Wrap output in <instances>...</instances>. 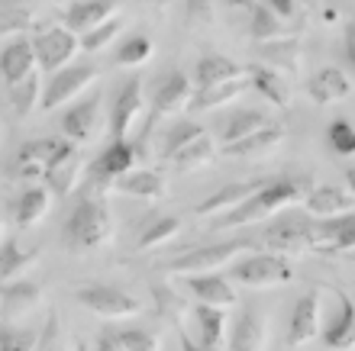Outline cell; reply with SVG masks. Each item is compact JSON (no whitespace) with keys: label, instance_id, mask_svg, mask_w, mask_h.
<instances>
[{"label":"cell","instance_id":"ac0fdd59","mask_svg":"<svg viewBox=\"0 0 355 351\" xmlns=\"http://www.w3.org/2000/svg\"><path fill=\"white\" fill-rule=\"evenodd\" d=\"M97 113H101V91H94L81 103L68 107V113L62 116V132L68 136V142H75V145L91 142L94 126H97Z\"/></svg>","mask_w":355,"mask_h":351},{"label":"cell","instance_id":"2e32d148","mask_svg":"<svg viewBox=\"0 0 355 351\" xmlns=\"http://www.w3.org/2000/svg\"><path fill=\"white\" fill-rule=\"evenodd\" d=\"M42 306V287L33 280H13V284H0V313L3 323H17L26 319L29 313H36Z\"/></svg>","mask_w":355,"mask_h":351},{"label":"cell","instance_id":"74e56055","mask_svg":"<svg viewBox=\"0 0 355 351\" xmlns=\"http://www.w3.org/2000/svg\"><path fill=\"white\" fill-rule=\"evenodd\" d=\"M42 93H46V87H42V78H39V71H33L26 81L13 84V87H10V103H13L17 116H29V113H33L39 103H42Z\"/></svg>","mask_w":355,"mask_h":351},{"label":"cell","instance_id":"8fae6325","mask_svg":"<svg viewBox=\"0 0 355 351\" xmlns=\"http://www.w3.org/2000/svg\"><path fill=\"white\" fill-rule=\"evenodd\" d=\"M320 332H323V300H320V290H307V294L294 303V309H291L288 345L300 348L304 342L317 339Z\"/></svg>","mask_w":355,"mask_h":351},{"label":"cell","instance_id":"603a6c76","mask_svg":"<svg viewBox=\"0 0 355 351\" xmlns=\"http://www.w3.org/2000/svg\"><path fill=\"white\" fill-rule=\"evenodd\" d=\"M243 78H249V68H243L239 62H233V58H226V55L197 58V68H194L197 91H204V87H216V84L243 81Z\"/></svg>","mask_w":355,"mask_h":351},{"label":"cell","instance_id":"4316f807","mask_svg":"<svg viewBox=\"0 0 355 351\" xmlns=\"http://www.w3.org/2000/svg\"><path fill=\"white\" fill-rule=\"evenodd\" d=\"M39 255H42L39 249H23L17 239H3V245H0V284L23 280V274L36 264Z\"/></svg>","mask_w":355,"mask_h":351},{"label":"cell","instance_id":"30bf717a","mask_svg":"<svg viewBox=\"0 0 355 351\" xmlns=\"http://www.w3.org/2000/svg\"><path fill=\"white\" fill-rule=\"evenodd\" d=\"M71 145L68 139H55V136H49V139H29L26 145L19 148L17 161H13V171H17V177H23V181H42L46 177V168L55 161L65 148Z\"/></svg>","mask_w":355,"mask_h":351},{"label":"cell","instance_id":"ffe728a7","mask_svg":"<svg viewBox=\"0 0 355 351\" xmlns=\"http://www.w3.org/2000/svg\"><path fill=\"white\" fill-rule=\"evenodd\" d=\"M307 93H310V100L313 103L329 107V103L346 100L349 93H352V78H349L343 68H336V65L320 68V71L307 81Z\"/></svg>","mask_w":355,"mask_h":351},{"label":"cell","instance_id":"5bb4252c","mask_svg":"<svg viewBox=\"0 0 355 351\" xmlns=\"http://www.w3.org/2000/svg\"><path fill=\"white\" fill-rule=\"evenodd\" d=\"M313 249L349 258L355 251V213L336 216V219H317V226H313Z\"/></svg>","mask_w":355,"mask_h":351},{"label":"cell","instance_id":"8d00e7d4","mask_svg":"<svg viewBox=\"0 0 355 351\" xmlns=\"http://www.w3.org/2000/svg\"><path fill=\"white\" fill-rule=\"evenodd\" d=\"M216 142L210 139V136H200L197 142H191L187 148H181L175 158H171V165L178 168V171H197V168H207L210 161L216 158Z\"/></svg>","mask_w":355,"mask_h":351},{"label":"cell","instance_id":"83f0119b","mask_svg":"<svg viewBox=\"0 0 355 351\" xmlns=\"http://www.w3.org/2000/svg\"><path fill=\"white\" fill-rule=\"evenodd\" d=\"M281 139H284V129L271 123V126H265V129L252 132L249 139L226 145L223 155H226V158H265V155H271V152L281 145Z\"/></svg>","mask_w":355,"mask_h":351},{"label":"cell","instance_id":"7a4b0ae2","mask_svg":"<svg viewBox=\"0 0 355 351\" xmlns=\"http://www.w3.org/2000/svg\"><path fill=\"white\" fill-rule=\"evenodd\" d=\"M113 235V219L107 200H78V206L68 216L62 239L68 249L75 251H91L101 249L103 242Z\"/></svg>","mask_w":355,"mask_h":351},{"label":"cell","instance_id":"277c9868","mask_svg":"<svg viewBox=\"0 0 355 351\" xmlns=\"http://www.w3.org/2000/svg\"><path fill=\"white\" fill-rule=\"evenodd\" d=\"M313 226L317 219L307 210H284L265 229V245L281 258L304 255L307 249H313Z\"/></svg>","mask_w":355,"mask_h":351},{"label":"cell","instance_id":"7c38bea8","mask_svg":"<svg viewBox=\"0 0 355 351\" xmlns=\"http://www.w3.org/2000/svg\"><path fill=\"white\" fill-rule=\"evenodd\" d=\"M85 181V158L78 152V145H71L62 152V155L46 168V177H42V184L58 197H68V194H78V187Z\"/></svg>","mask_w":355,"mask_h":351},{"label":"cell","instance_id":"680465c9","mask_svg":"<svg viewBox=\"0 0 355 351\" xmlns=\"http://www.w3.org/2000/svg\"><path fill=\"white\" fill-rule=\"evenodd\" d=\"M0 245H3V222H0Z\"/></svg>","mask_w":355,"mask_h":351},{"label":"cell","instance_id":"f907efd6","mask_svg":"<svg viewBox=\"0 0 355 351\" xmlns=\"http://www.w3.org/2000/svg\"><path fill=\"white\" fill-rule=\"evenodd\" d=\"M265 7L278 19H294L297 17V0H265Z\"/></svg>","mask_w":355,"mask_h":351},{"label":"cell","instance_id":"3957f363","mask_svg":"<svg viewBox=\"0 0 355 351\" xmlns=\"http://www.w3.org/2000/svg\"><path fill=\"white\" fill-rule=\"evenodd\" d=\"M252 251V242L236 239V242H216V245H204V249H191L184 255H178L165 264L168 274H181V278H197V274H220V268H230L236 261Z\"/></svg>","mask_w":355,"mask_h":351},{"label":"cell","instance_id":"94428289","mask_svg":"<svg viewBox=\"0 0 355 351\" xmlns=\"http://www.w3.org/2000/svg\"><path fill=\"white\" fill-rule=\"evenodd\" d=\"M349 258H352V261H355V251H352V255H349Z\"/></svg>","mask_w":355,"mask_h":351},{"label":"cell","instance_id":"f5cc1de1","mask_svg":"<svg viewBox=\"0 0 355 351\" xmlns=\"http://www.w3.org/2000/svg\"><path fill=\"white\" fill-rule=\"evenodd\" d=\"M97 351H126V348H123V342L113 332H103L101 339H97Z\"/></svg>","mask_w":355,"mask_h":351},{"label":"cell","instance_id":"bcb514c9","mask_svg":"<svg viewBox=\"0 0 355 351\" xmlns=\"http://www.w3.org/2000/svg\"><path fill=\"white\" fill-rule=\"evenodd\" d=\"M327 139L333 145V152L343 158H352L355 155V126L349 120H333L327 129Z\"/></svg>","mask_w":355,"mask_h":351},{"label":"cell","instance_id":"5b68a950","mask_svg":"<svg viewBox=\"0 0 355 351\" xmlns=\"http://www.w3.org/2000/svg\"><path fill=\"white\" fill-rule=\"evenodd\" d=\"M230 278L243 287H252V290H265V287L291 284L294 271H291L288 258H281L275 251H249L236 264H230Z\"/></svg>","mask_w":355,"mask_h":351},{"label":"cell","instance_id":"6da1fadb","mask_svg":"<svg viewBox=\"0 0 355 351\" xmlns=\"http://www.w3.org/2000/svg\"><path fill=\"white\" fill-rule=\"evenodd\" d=\"M313 187L317 184L310 181V174L268 177L239 210L214 219V229H236V226H249V222H262V219H268V216H278V213L291 210V206L300 204V200H307V194Z\"/></svg>","mask_w":355,"mask_h":351},{"label":"cell","instance_id":"484cf974","mask_svg":"<svg viewBox=\"0 0 355 351\" xmlns=\"http://www.w3.org/2000/svg\"><path fill=\"white\" fill-rule=\"evenodd\" d=\"M194 325H197V342L207 351H223L226 345V309L216 306H194Z\"/></svg>","mask_w":355,"mask_h":351},{"label":"cell","instance_id":"d590c367","mask_svg":"<svg viewBox=\"0 0 355 351\" xmlns=\"http://www.w3.org/2000/svg\"><path fill=\"white\" fill-rule=\"evenodd\" d=\"M249 36H252L255 46H265V42H275V39L284 36V19H278L265 3H255L252 17H249Z\"/></svg>","mask_w":355,"mask_h":351},{"label":"cell","instance_id":"7dc6e473","mask_svg":"<svg viewBox=\"0 0 355 351\" xmlns=\"http://www.w3.org/2000/svg\"><path fill=\"white\" fill-rule=\"evenodd\" d=\"M116 339L123 342L126 351H159V335L149 332V329H139V325H130V329H120V332H113Z\"/></svg>","mask_w":355,"mask_h":351},{"label":"cell","instance_id":"e575fe53","mask_svg":"<svg viewBox=\"0 0 355 351\" xmlns=\"http://www.w3.org/2000/svg\"><path fill=\"white\" fill-rule=\"evenodd\" d=\"M265 126H271V123H268V116H265L262 110H239V113H233V116L226 120L223 132H220V136H223V148L233 145V142L249 139L252 132L265 129Z\"/></svg>","mask_w":355,"mask_h":351},{"label":"cell","instance_id":"d6a6232c","mask_svg":"<svg viewBox=\"0 0 355 351\" xmlns=\"http://www.w3.org/2000/svg\"><path fill=\"white\" fill-rule=\"evenodd\" d=\"M252 87V81L249 78H243V81H230V84H216V87H204V91H194V100H191V110H220V107H226V103H233L236 97H243L245 91Z\"/></svg>","mask_w":355,"mask_h":351},{"label":"cell","instance_id":"60d3db41","mask_svg":"<svg viewBox=\"0 0 355 351\" xmlns=\"http://www.w3.org/2000/svg\"><path fill=\"white\" fill-rule=\"evenodd\" d=\"M42 332L29 329V325L0 323V351H39Z\"/></svg>","mask_w":355,"mask_h":351},{"label":"cell","instance_id":"11a10c76","mask_svg":"<svg viewBox=\"0 0 355 351\" xmlns=\"http://www.w3.org/2000/svg\"><path fill=\"white\" fill-rule=\"evenodd\" d=\"M142 7H149V10H165L168 7V0H139Z\"/></svg>","mask_w":355,"mask_h":351},{"label":"cell","instance_id":"681fc988","mask_svg":"<svg viewBox=\"0 0 355 351\" xmlns=\"http://www.w3.org/2000/svg\"><path fill=\"white\" fill-rule=\"evenodd\" d=\"M187 19L191 23H210L214 19V3L210 0H187Z\"/></svg>","mask_w":355,"mask_h":351},{"label":"cell","instance_id":"1f68e13d","mask_svg":"<svg viewBox=\"0 0 355 351\" xmlns=\"http://www.w3.org/2000/svg\"><path fill=\"white\" fill-rule=\"evenodd\" d=\"M52 206V190L46 184H36L23 190V197L17 200V226L19 229H33L36 222H42V216Z\"/></svg>","mask_w":355,"mask_h":351},{"label":"cell","instance_id":"9c48e42d","mask_svg":"<svg viewBox=\"0 0 355 351\" xmlns=\"http://www.w3.org/2000/svg\"><path fill=\"white\" fill-rule=\"evenodd\" d=\"M94 81H97V68L94 65H68L62 71H55L46 84V93H42V110L46 113L58 110L62 103H68L71 97L87 91Z\"/></svg>","mask_w":355,"mask_h":351},{"label":"cell","instance_id":"f35d334b","mask_svg":"<svg viewBox=\"0 0 355 351\" xmlns=\"http://www.w3.org/2000/svg\"><path fill=\"white\" fill-rule=\"evenodd\" d=\"M181 229V219L178 216H159V219H152L146 229L139 232V242H136V249L146 251V249H159L165 242H171Z\"/></svg>","mask_w":355,"mask_h":351},{"label":"cell","instance_id":"9a60e30c","mask_svg":"<svg viewBox=\"0 0 355 351\" xmlns=\"http://www.w3.org/2000/svg\"><path fill=\"white\" fill-rule=\"evenodd\" d=\"M142 113V81L139 78H130L123 84V91L116 93L113 100V110H110V136L113 142H126L130 129L136 126Z\"/></svg>","mask_w":355,"mask_h":351},{"label":"cell","instance_id":"44dd1931","mask_svg":"<svg viewBox=\"0 0 355 351\" xmlns=\"http://www.w3.org/2000/svg\"><path fill=\"white\" fill-rule=\"evenodd\" d=\"M116 10H120L116 0H78V3L68 7L65 26L71 29V33H78V36H85V33H91V29H97L101 23L116 17Z\"/></svg>","mask_w":355,"mask_h":351},{"label":"cell","instance_id":"db71d44e","mask_svg":"<svg viewBox=\"0 0 355 351\" xmlns=\"http://www.w3.org/2000/svg\"><path fill=\"white\" fill-rule=\"evenodd\" d=\"M178 342H181V351H207L204 345H200V342H194V339L187 335V329H184V325L178 329Z\"/></svg>","mask_w":355,"mask_h":351},{"label":"cell","instance_id":"6f0895ef","mask_svg":"<svg viewBox=\"0 0 355 351\" xmlns=\"http://www.w3.org/2000/svg\"><path fill=\"white\" fill-rule=\"evenodd\" d=\"M75 351H91V348H87L85 342H78V345H75Z\"/></svg>","mask_w":355,"mask_h":351},{"label":"cell","instance_id":"f6af8a7d","mask_svg":"<svg viewBox=\"0 0 355 351\" xmlns=\"http://www.w3.org/2000/svg\"><path fill=\"white\" fill-rule=\"evenodd\" d=\"M120 29H123V17L107 19V23H101L97 29H91V33L81 36V48H85V52H101V48H107L113 39L120 36Z\"/></svg>","mask_w":355,"mask_h":351},{"label":"cell","instance_id":"4dcf8cb0","mask_svg":"<svg viewBox=\"0 0 355 351\" xmlns=\"http://www.w3.org/2000/svg\"><path fill=\"white\" fill-rule=\"evenodd\" d=\"M259 55L265 58V62H271L275 65V71H300V58H304V48H300V39L297 36H281L275 39V42H265V46H259Z\"/></svg>","mask_w":355,"mask_h":351},{"label":"cell","instance_id":"c3c4849f","mask_svg":"<svg viewBox=\"0 0 355 351\" xmlns=\"http://www.w3.org/2000/svg\"><path fill=\"white\" fill-rule=\"evenodd\" d=\"M39 351H68V335L55 313L46 319V329H42V339H39Z\"/></svg>","mask_w":355,"mask_h":351},{"label":"cell","instance_id":"816d5d0a","mask_svg":"<svg viewBox=\"0 0 355 351\" xmlns=\"http://www.w3.org/2000/svg\"><path fill=\"white\" fill-rule=\"evenodd\" d=\"M343 48H346V62H349V68H352V78H355V17L349 19V26H346Z\"/></svg>","mask_w":355,"mask_h":351},{"label":"cell","instance_id":"cb8c5ba5","mask_svg":"<svg viewBox=\"0 0 355 351\" xmlns=\"http://www.w3.org/2000/svg\"><path fill=\"white\" fill-rule=\"evenodd\" d=\"M265 313L262 309H245L239 319H236L233 332H230V342H226V351H265Z\"/></svg>","mask_w":355,"mask_h":351},{"label":"cell","instance_id":"91938a15","mask_svg":"<svg viewBox=\"0 0 355 351\" xmlns=\"http://www.w3.org/2000/svg\"><path fill=\"white\" fill-rule=\"evenodd\" d=\"M304 3H310V7H313V3H317V0H304Z\"/></svg>","mask_w":355,"mask_h":351},{"label":"cell","instance_id":"9f6ffc18","mask_svg":"<svg viewBox=\"0 0 355 351\" xmlns=\"http://www.w3.org/2000/svg\"><path fill=\"white\" fill-rule=\"evenodd\" d=\"M346 184H349V194L355 197V165L346 168Z\"/></svg>","mask_w":355,"mask_h":351},{"label":"cell","instance_id":"836d02e7","mask_svg":"<svg viewBox=\"0 0 355 351\" xmlns=\"http://www.w3.org/2000/svg\"><path fill=\"white\" fill-rule=\"evenodd\" d=\"M132 165H136V148H132L130 142H110V145L101 152V158L94 161V168L103 171L107 177H113V181H120L123 174H130Z\"/></svg>","mask_w":355,"mask_h":351},{"label":"cell","instance_id":"d4e9b609","mask_svg":"<svg viewBox=\"0 0 355 351\" xmlns=\"http://www.w3.org/2000/svg\"><path fill=\"white\" fill-rule=\"evenodd\" d=\"M184 280L197 303L216 306V309H230L236 303V290L223 274H197V278H184Z\"/></svg>","mask_w":355,"mask_h":351},{"label":"cell","instance_id":"f546056e","mask_svg":"<svg viewBox=\"0 0 355 351\" xmlns=\"http://www.w3.org/2000/svg\"><path fill=\"white\" fill-rule=\"evenodd\" d=\"M249 81H252V87L262 93L265 100L275 103V110H288L291 107V87H288V81L275 71V68L252 65L249 68Z\"/></svg>","mask_w":355,"mask_h":351},{"label":"cell","instance_id":"e0dca14e","mask_svg":"<svg viewBox=\"0 0 355 351\" xmlns=\"http://www.w3.org/2000/svg\"><path fill=\"white\" fill-rule=\"evenodd\" d=\"M268 177H255V181H236V184H226L220 187V190H214V194L207 197V200H200V204L194 206L197 216H226V213L239 210V206L249 200V197L259 190V187L265 184Z\"/></svg>","mask_w":355,"mask_h":351},{"label":"cell","instance_id":"7402d4cb","mask_svg":"<svg viewBox=\"0 0 355 351\" xmlns=\"http://www.w3.org/2000/svg\"><path fill=\"white\" fill-rule=\"evenodd\" d=\"M304 210L313 219H336V216L355 213V197L343 187H313L304 200Z\"/></svg>","mask_w":355,"mask_h":351},{"label":"cell","instance_id":"7bdbcfd3","mask_svg":"<svg viewBox=\"0 0 355 351\" xmlns=\"http://www.w3.org/2000/svg\"><path fill=\"white\" fill-rule=\"evenodd\" d=\"M152 296H155V306H159V313L165 316V319H171L175 323V329H181L184 325V300L171 290L168 284H152Z\"/></svg>","mask_w":355,"mask_h":351},{"label":"cell","instance_id":"52a82bcc","mask_svg":"<svg viewBox=\"0 0 355 351\" xmlns=\"http://www.w3.org/2000/svg\"><path fill=\"white\" fill-rule=\"evenodd\" d=\"M33 46H36L39 68L55 74L75 62V55L81 52V36L71 33L68 26H49L33 39Z\"/></svg>","mask_w":355,"mask_h":351},{"label":"cell","instance_id":"b9f144b4","mask_svg":"<svg viewBox=\"0 0 355 351\" xmlns=\"http://www.w3.org/2000/svg\"><path fill=\"white\" fill-rule=\"evenodd\" d=\"M152 52H155V42H152L146 33H136V36H130L120 46V52H116V65H123V68L146 65V62L152 58Z\"/></svg>","mask_w":355,"mask_h":351},{"label":"cell","instance_id":"8992f818","mask_svg":"<svg viewBox=\"0 0 355 351\" xmlns=\"http://www.w3.org/2000/svg\"><path fill=\"white\" fill-rule=\"evenodd\" d=\"M78 303L91 309V313L103 316V319H130V316L142 313V303L132 294L120 290L113 284H87L78 290Z\"/></svg>","mask_w":355,"mask_h":351},{"label":"cell","instance_id":"ba28073f","mask_svg":"<svg viewBox=\"0 0 355 351\" xmlns=\"http://www.w3.org/2000/svg\"><path fill=\"white\" fill-rule=\"evenodd\" d=\"M194 81L187 78L184 71H171L165 74L152 93V113H149V123H146V132L162 120V116H171V113H181V110H191V100H194ZM142 132V136H146Z\"/></svg>","mask_w":355,"mask_h":351},{"label":"cell","instance_id":"d6986e66","mask_svg":"<svg viewBox=\"0 0 355 351\" xmlns=\"http://www.w3.org/2000/svg\"><path fill=\"white\" fill-rule=\"evenodd\" d=\"M33 71H39V58H36L33 39L23 36V39H17V42H10V46L3 48V55H0V74H3L7 87L26 81Z\"/></svg>","mask_w":355,"mask_h":351},{"label":"cell","instance_id":"4fadbf2b","mask_svg":"<svg viewBox=\"0 0 355 351\" xmlns=\"http://www.w3.org/2000/svg\"><path fill=\"white\" fill-rule=\"evenodd\" d=\"M329 351H352L355 348V300L336 290V313L327 316V325L320 332Z\"/></svg>","mask_w":355,"mask_h":351},{"label":"cell","instance_id":"ee69618b","mask_svg":"<svg viewBox=\"0 0 355 351\" xmlns=\"http://www.w3.org/2000/svg\"><path fill=\"white\" fill-rule=\"evenodd\" d=\"M36 26V17L23 7H0V36H26Z\"/></svg>","mask_w":355,"mask_h":351},{"label":"cell","instance_id":"f1b7e54d","mask_svg":"<svg viewBox=\"0 0 355 351\" xmlns=\"http://www.w3.org/2000/svg\"><path fill=\"white\" fill-rule=\"evenodd\" d=\"M116 190L126 197H139V200H159L165 194V177L155 168H139V171H130L116 181Z\"/></svg>","mask_w":355,"mask_h":351},{"label":"cell","instance_id":"ab89813d","mask_svg":"<svg viewBox=\"0 0 355 351\" xmlns=\"http://www.w3.org/2000/svg\"><path fill=\"white\" fill-rule=\"evenodd\" d=\"M200 136H207L204 126H197V123H191V120L175 123V126L168 129V136H165V142H162V158H165V161H171L181 148H187L191 142L200 139Z\"/></svg>","mask_w":355,"mask_h":351}]
</instances>
